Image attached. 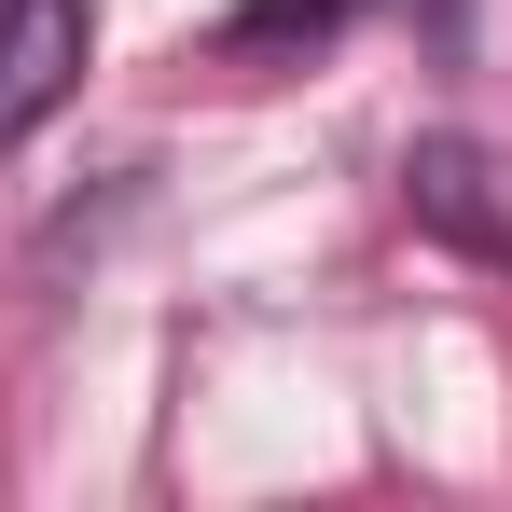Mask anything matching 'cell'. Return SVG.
<instances>
[{"label": "cell", "instance_id": "2", "mask_svg": "<svg viewBox=\"0 0 512 512\" xmlns=\"http://www.w3.org/2000/svg\"><path fill=\"white\" fill-rule=\"evenodd\" d=\"M485 153H471V139H416V153H402V208H416L429 236H457V250H499L512 263V222L499 208H485Z\"/></svg>", "mask_w": 512, "mask_h": 512}, {"label": "cell", "instance_id": "3", "mask_svg": "<svg viewBox=\"0 0 512 512\" xmlns=\"http://www.w3.org/2000/svg\"><path fill=\"white\" fill-rule=\"evenodd\" d=\"M346 14H374V0H236V14H222V56H291V42H333Z\"/></svg>", "mask_w": 512, "mask_h": 512}, {"label": "cell", "instance_id": "1", "mask_svg": "<svg viewBox=\"0 0 512 512\" xmlns=\"http://www.w3.org/2000/svg\"><path fill=\"white\" fill-rule=\"evenodd\" d=\"M84 56H97V0H0V153L42 111H70Z\"/></svg>", "mask_w": 512, "mask_h": 512}]
</instances>
